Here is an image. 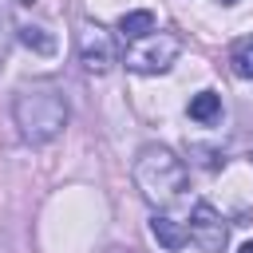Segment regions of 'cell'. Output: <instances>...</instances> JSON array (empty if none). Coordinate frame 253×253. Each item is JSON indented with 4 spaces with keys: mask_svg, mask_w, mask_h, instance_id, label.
Segmentation results:
<instances>
[{
    "mask_svg": "<svg viewBox=\"0 0 253 253\" xmlns=\"http://www.w3.org/2000/svg\"><path fill=\"white\" fill-rule=\"evenodd\" d=\"M154 32V12H126L123 20H119V36H123V43H134V40H146Z\"/></svg>",
    "mask_w": 253,
    "mask_h": 253,
    "instance_id": "cell-7",
    "label": "cell"
},
{
    "mask_svg": "<svg viewBox=\"0 0 253 253\" xmlns=\"http://www.w3.org/2000/svg\"><path fill=\"white\" fill-rule=\"evenodd\" d=\"M16 36H20V43H24L28 51H36V55H55V36H51L47 28L24 24V28H16Z\"/></svg>",
    "mask_w": 253,
    "mask_h": 253,
    "instance_id": "cell-8",
    "label": "cell"
},
{
    "mask_svg": "<svg viewBox=\"0 0 253 253\" xmlns=\"http://www.w3.org/2000/svg\"><path fill=\"white\" fill-rule=\"evenodd\" d=\"M79 59H83L87 71L107 75V71L115 67V59H119L115 36H111L107 28H99V24H83V32H79Z\"/></svg>",
    "mask_w": 253,
    "mask_h": 253,
    "instance_id": "cell-4",
    "label": "cell"
},
{
    "mask_svg": "<svg viewBox=\"0 0 253 253\" xmlns=\"http://www.w3.org/2000/svg\"><path fill=\"white\" fill-rule=\"evenodd\" d=\"M190 154H194L198 166H206V170H217V166H221V154L210 150V146H190Z\"/></svg>",
    "mask_w": 253,
    "mask_h": 253,
    "instance_id": "cell-12",
    "label": "cell"
},
{
    "mask_svg": "<svg viewBox=\"0 0 253 253\" xmlns=\"http://www.w3.org/2000/svg\"><path fill=\"white\" fill-rule=\"evenodd\" d=\"M190 241L202 249V253H221L225 241H229V225L225 217L210 206V202H198L190 210Z\"/></svg>",
    "mask_w": 253,
    "mask_h": 253,
    "instance_id": "cell-5",
    "label": "cell"
},
{
    "mask_svg": "<svg viewBox=\"0 0 253 253\" xmlns=\"http://www.w3.org/2000/svg\"><path fill=\"white\" fill-rule=\"evenodd\" d=\"M134 186H138V194L150 206L162 210V206H170V202L182 198V190H186V162L170 146L150 142L134 158Z\"/></svg>",
    "mask_w": 253,
    "mask_h": 253,
    "instance_id": "cell-2",
    "label": "cell"
},
{
    "mask_svg": "<svg viewBox=\"0 0 253 253\" xmlns=\"http://www.w3.org/2000/svg\"><path fill=\"white\" fill-rule=\"evenodd\" d=\"M8 47H12V20H8V8L0 0V67L8 63Z\"/></svg>",
    "mask_w": 253,
    "mask_h": 253,
    "instance_id": "cell-11",
    "label": "cell"
},
{
    "mask_svg": "<svg viewBox=\"0 0 253 253\" xmlns=\"http://www.w3.org/2000/svg\"><path fill=\"white\" fill-rule=\"evenodd\" d=\"M150 233H154V241H158L162 249H182V245L190 241V229H186L182 221L166 217V213H154V217H150Z\"/></svg>",
    "mask_w": 253,
    "mask_h": 253,
    "instance_id": "cell-6",
    "label": "cell"
},
{
    "mask_svg": "<svg viewBox=\"0 0 253 253\" xmlns=\"http://www.w3.org/2000/svg\"><path fill=\"white\" fill-rule=\"evenodd\" d=\"M237 253H253V241H245V245H241V249H237Z\"/></svg>",
    "mask_w": 253,
    "mask_h": 253,
    "instance_id": "cell-13",
    "label": "cell"
},
{
    "mask_svg": "<svg viewBox=\"0 0 253 253\" xmlns=\"http://www.w3.org/2000/svg\"><path fill=\"white\" fill-rule=\"evenodd\" d=\"M12 119H16L24 142L43 146V142L63 134V126H67V99L51 83H28V87L16 91Z\"/></svg>",
    "mask_w": 253,
    "mask_h": 253,
    "instance_id": "cell-1",
    "label": "cell"
},
{
    "mask_svg": "<svg viewBox=\"0 0 253 253\" xmlns=\"http://www.w3.org/2000/svg\"><path fill=\"white\" fill-rule=\"evenodd\" d=\"M190 119L194 123H217L221 119V95L217 91H202L190 99Z\"/></svg>",
    "mask_w": 253,
    "mask_h": 253,
    "instance_id": "cell-9",
    "label": "cell"
},
{
    "mask_svg": "<svg viewBox=\"0 0 253 253\" xmlns=\"http://www.w3.org/2000/svg\"><path fill=\"white\" fill-rule=\"evenodd\" d=\"M178 51H182V40L178 36H170V32H150L146 40H134L130 47H126V67L130 71H138V75H154V71H166L174 59H178Z\"/></svg>",
    "mask_w": 253,
    "mask_h": 253,
    "instance_id": "cell-3",
    "label": "cell"
},
{
    "mask_svg": "<svg viewBox=\"0 0 253 253\" xmlns=\"http://www.w3.org/2000/svg\"><path fill=\"white\" fill-rule=\"evenodd\" d=\"M249 158H253V154H249Z\"/></svg>",
    "mask_w": 253,
    "mask_h": 253,
    "instance_id": "cell-15",
    "label": "cell"
},
{
    "mask_svg": "<svg viewBox=\"0 0 253 253\" xmlns=\"http://www.w3.org/2000/svg\"><path fill=\"white\" fill-rule=\"evenodd\" d=\"M229 67H233V75L253 79V36H245L229 47Z\"/></svg>",
    "mask_w": 253,
    "mask_h": 253,
    "instance_id": "cell-10",
    "label": "cell"
},
{
    "mask_svg": "<svg viewBox=\"0 0 253 253\" xmlns=\"http://www.w3.org/2000/svg\"><path fill=\"white\" fill-rule=\"evenodd\" d=\"M217 4H237V0H217Z\"/></svg>",
    "mask_w": 253,
    "mask_h": 253,
    "instance_id": "cell-14",
    "label": "cell"
}]
</instances>
